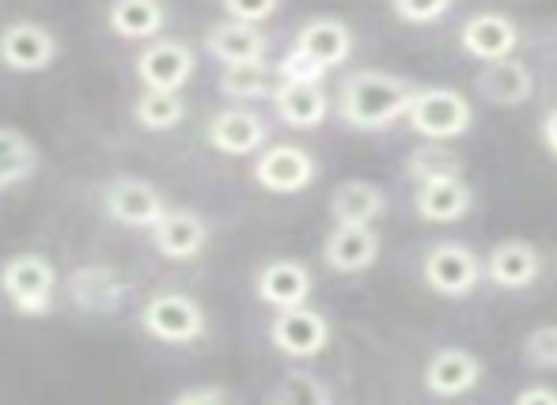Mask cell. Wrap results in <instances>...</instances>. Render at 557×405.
<instances>
[{
	"mask_svg": "<svg viewBox=\"0 0 557 405\" xmlns=\"http://www.w3.org/2000/svg\"><path fill=\"white\" fill-rule=\"evenodd\" d=\"M418 84H410L406 76L380 73V68H357L345 73V80L337 84V118L349 129L360 134H375V129L395 126L398 118H406Z\"/></svg>",
	"mask_w": 557,
	"mask_h": 405,
	"instance_id": "cell-1",
	"label": "cell"
},
{
	"mask_svg": "<svg viewBox=\"0 0 557 405\" xmlns=\"http://www.w3.org/2000/svg\"><path fill=\"white\" fill-rule=\"evenodd\" d=\"M0 288L15 315L46 318L58 300V269L42 254H15L0 266Z\"/></svg>",
	"mask_w": 557,
	"mask_h": 405,
	"instance_id": "cell-2",
	"label": "cell"
},
{
	"mask_svg": "<svg viewBox=\"0 0 557 405\" xmlns=\"http://www.w3.org/2000/svg\"><path fill=\"white\" fill-rule=\"evenodd\" d=\"M406 126L425 140H459L474 126V106L455 88H418L406 106Z\"/></svg>",
	"mask_w": 557,
	"mask_h": 405,
	"instance_id": "cell-3",
	"label": "cell"
},
{
	"mask_svg": "<svg viewBox=\"0 0 557 405\" xmlns=\"http://www.w3.org/2000/svg\"><path fill=\"white\" fill-rule=\"evenodd\" d=\"M140 330L152 341L163 345H194L198 338H206L209 318L194 295L186 292H156L152 300H145L140 307Z\"/></svg>",
	"mask_w": 557,
	"mask_h": 405,
	"instance_id": "cell-4",
	"label": "cell"
},
{
	"mask_svg": "<svg viewBox=\"0 0 557 405\" xmlns=\"http://www.w3.org/2000/svg\"><path fill=\"white\" fill-rule=\"evenodd\" d=\"M421 277L444 300H462L482 284V258L467 243H433L421 258Z\"/></svg>",
	"mask_w": 557,
	"mask_h": 405,
	"instance_id": "cell-5",
	"label": "cell"
},
{
	"mask_svg": "<svg viewBox=\"0 0 557 405\" xmlns=\"http://www.w3.org/2000/svg\"><path fill=\"white\" fill-rule=\"evenodd\" d=\"M65 295L84 315H117L129 300V277L107 262H88L65 277Z\"/></svg>",
	"mask_w": 557,
	"mask_h": 405,
	"instance_id": "cell-6",
	"label": "cell"
},
{
	"mask_svg": "<svg viewBox=\"0 0 557 405\" xmlns=\"http://www.w3.org/2000/svg\"><path fill=\"white\" fill-rule=\"evenodd\" d=\"M270 341L281 356L311 360V356L326 353V345H331V322H326L323 311L308 307V303L281 307L270 322Z\"/></svg>",
	"mask_w": 557,
	"mask_h": 405,
	"instance_id": "cell-7",
	"label": "cell"
},
{
	"mask_svg": "<svg viewBox=\"0 0 557 405\" xmlns=\"http://www.w3.org/2000/svg\"><path fill=\"white\" fill-rule=\"evenodd\" d=\"M99 205H103V213L111 216L114 224H122V228L148 231L163 216L168 201H163V193L156 190L148 178L117 175L99 190Z\"/></svg>",
	"mask_w": 557,
	"mask_h": 405,
	"instance_id": "cell-8",
	"label": "cell"
},
{
	"mask_svg": "<svg viewBox=\"0 0 557 405\" xmlns=\"http://www.w3.org/2000/svg\"><path fill=\"white\" fill-rule=\"evenodd\" d=\"M315 155L300 144H265L255 152V182L265 193H300L315 182Z\"/></svg>",
	"mask_w": 557,
	"mask_h": 405,
	"instance_id": "cell-9",
	"label": "cell"
},
{
	"mask_svg": "<svg viewBox=\"0 0 557 405\" xmlns=\"http://www.w3.org/2000/svg\"><path fill=\"white\" fill-rule=\"evenodd\" d=\"M198 58L183 38H148V46L137 58V76L148 91H183L190 84Z\"/></svg>",
	"mask_w": 557,
	"mask_h": 405,
	"instance_id": "cell-10",
	"label": "cell"
},
{
	"mask_svg": "<svg viewBox=\"0 0 557 405\" xmlns=\"http://www.w3.org/2000/svg\"><path fill=\"white\" fill-rule=\"evenodd\" d=\"M58 61V38L35 20H15L0 30V65L12 73H42Z\"/></svg>",
	"mask_w": 557,
	"mask_h": 405,
	"instance_id": "cell-11",
	"label": "cell"
},
{
	"mask_svg": "<svg viewBox=\"0 0 557 405\" xmlns=\"http://www.w3.org/2000/svg\"><path fill=\"white\" fill-rule=\"evenodd\" d=\"M206 140L221 155H255L258 148L270 144V126L250 106H227V111L209 118Z\"/></svg>",
	"mask_w": 557,
	"mask_h": 405,
	"instance_id": "cell-12",
	"label": "cell"
},
{
	"mask_svg": "<svg viewBox=\"0 0 557 405\" xmlns=\"http://www.w3.org/2000/svg\"><path fill=\"white\" fill-rule=\"evenodd\" d=\"M148 231L168 262H190L209 246V224L194 208H163V216Z\"/></svg>",
	"mask_w": 557,
	"mask_h": 405,
	"instance_id": "cell-13",
	"label": "cell"
},
{
	"mask_svg": "<svg viewBox=\"0 0 557 405\" xmlns=\"http://www.w3.org/2000/svg\"><path fill=\"white\" fill-rule=\"evenodd\" d=\"M459 42H462V53H467V58H474L485 65V61L512 58L516 46H520V27H516V20L505 12H478L462 23Z\"/></svg>",
	"mask_w": 557,
	"mask_h": 405,
	"instance_id": "cell-14",
	"label": "cell"
},
{
	"mask_svg": "<svg viewBox=\"0 0 557 405\" xmlns=\"http://www.w3.org/2000/svg\"><path fill=\"white\" fill-rule=\"evenodd\" d=\"M539 273H543V254L528 239H500L482 262V277H490L493 284L508 288V292L531 288L539 280Z\"/></svg>",
	"mask_w": 557,
	"mask_h": 405,
	"instance_id": "cell-15",
	"label": "cell"
},
{
	"mask_svg": "<svg viewBox=\"0 0 557 405\" xmlns=\"http://www.w3.org/2000/svg\"><path fill=\"white\" fill-rule=\"evenodd\" d=\"M474 208V186L462 175H441L418 182L413 193V213L425 224H455Z\"/></svg>",
	"mask_w": 557,
	"mask_h": 405,
	"instance_id": "cell-16",
	"label": "cell"
},
{
	"mask_svg": "<svg viewBox=\"0 0 557 405\" xmlns=\"http://www.w3.org/2000/svg\"><path fill=\"white\" fill-rule=\"evenodd\" d=\"M421 379H425V391L433 398H462V394H470L482 383V360L474 353H467V349L447 345L429 356Z\"/></svg>",
	"mask_w": 557,
	"mask_h": 405,
	"instance_id": "cell-17",
	"label": "cell"
},
{
	"mask_svg": "<svg viewBox=\"0 0 557 405\" xmlns=\"http://www.w3.org/2000/svg\"><path fill=\"white\" fill-rule=\"evenodd\" d=\"M323 262L334 273H364L380 262V236L372 224H334V231L323 243Z\"/></svg>",
	"mask_w": 557,
	"mask_h": 405,
	"instance_id": "cell-18",
	"label": "cell"
},
{
	"mask_svg": "<svg viewBox=\"0 0 557 405\" xmlns=\"http://www.w3.org/2000/svg\"><path fill=\"white\" fill-rule=\"evenodd\" d=\"M311 288H315V277L296 258H273L255 273V295L262 303H270L273 311L308 303Z\"/></svg>",
	"mask_w": 557,
	"mask_h": 405,
	"instance_id": "cell-19",
	"label": "cell"
},
{
	"mask_svg": "<svg viewBox=\"0 0 557 405\" xmlns=\"http://www.w3.org/2000/svg\"><path fill=\"white\" fill-rule=\"evenodd\" d=\"M474 91L493 106H523L535 96V73L516 58L485 61V68L474 80Z\"/></svg>",
	"mask_w": 557,
	"mask_h": 405,
	"instance_id": "cell-20",
	"label": "cell"
},
{
	"mask_svg": "<svg viewBox=\"0 0 557 405\" xmlns=\"http://www.w3.org/2000/svg\"><path fill=\"white\" fill-rule=\"evenodd\" d=\"M270 103L277 111V118L293 129H315L331 114V96L323 91V84H285L277 80L270 91Z\"/></svg>",
	"mask_w": 557,
	"mask_h": 405,
	"instance_id": "cell-21",
	"label": "cell"
},
{
	"mask_svg": "<svg viewBox=\"0 0 557 405\" xmlns=\"http://www.w3.org/2000/svg\"><path fill=\"white\" fill-rule=\"evenodd\" d=\"M206 50L209 58H216L221 65H239V61H265L270 50V38L258 23H239V20H224L213 23L206 30Z\"/></svg>",
	"mask_w": 557,
	"mask_h": 405,
	"instance_id": "cell-22",
	"label": "cell"
},
{
	"mask_svg": "<svg viewBox=\"0 0 557 405\" xmlns=\"http://www.w3.org/2000/svg\"><path fill=\"white\" fill-rule=\"evenodd\" d=\"M293 46L308 53V58H315L323 68H342L352 53V30L349 23L334 20V15H319V20H308L296 30Z\"/></svg>",
	"mask_w": 557,
	"mask_h": 405,
	"instance_id": "cell-23",
	"label": "cell"
},
{
	"mask_svg": "<svg viewBox=\"0 0 557 405\" xmlns=\"http://www.w3.org/2000/svg\"><path fill=\"white\" fill-rule=\"evenodd\" d=\"M387 213V193L368 178H349L331 193L334 224H375Z\"/></svg>",
	"mask_w": 557,
	"mask_h": 405,
	"instance_id": "cell-24",
	"label": "cell"
},
{
	"mask_svg": "<svg viewBox=\"0 0 557 405\" xmlns=\"http://www.w3.org/2000/svg\"><path fill=\"white\" fill-rule=\"evenodd\" d=\"M107 23H111V30L117 38H125V42H148L168 23V8L160 0H111Z\"/></svg>",
	"mask_w": 557,
	"mask_h": 405,
	"instance_id": "cell-25",
	"label": "cell"
},
{
	"mask_svg": "<svg viewBox=\"0 0 557 405\" xmlns=\"http://www.w3.org/2000/svg\"><path fill=\"white\" fill-rule=\"evenodd\" d=\"M133 118H137L140 129L148 134H168V129H178L186 118V99L183 91H140L137 103H133Z\"/></svg>",
	"mask_w": 557,
	"mask_h": 405,
	"instance_id": "cell-26",
	"label": "cell"
},
{
	"mask_svg": "<svg viewBox=\"0 0 557 405\" xmlns=\"http://www.w3.org/2000/svg\"><path fill=\"white\" fill-rule=\"evenodd\" d=\"M35 170H38L35 140L12 126H0V190L27 182Z\"/></svg>",
	"mask_w": 557,
	"mask_h": 405,
	"instance_id": "cell-27",
	"label": "cell"
},
{
	"mask_svg": "<svg viewBox=\"0 0 557 405\" xmlns=\"http://www.w3.org/2000/svg\"><path fill=\"white\" fill-rule=\"evenodd\" d=\"M273 91V68L265 61H239V65H224L221 73V96L232 103H255V99H270Z\"/></svg>",
	"mask_w": 557,
	"mask_h": 405,
	"instance_id": "cell-28",
	"label": "cell"
},
{
	"mask_svg": "<svg viewBox=\"0 0 557 405\" xmlns=\"http://www.w3.org/2000/svg\"><path fill=\"white\" fill-rule=\"evenodd\" d=\"M441 175H462V160L459 152L447 148V140H425L406 155V178L413 182H425V178H441Z\"/></svg>",
	"mask_w": 557,
	"mask_h": 405,
	"instance_id": "cell-29",
	"label": "cell"
},
{
	"mask_svg": "<svg viewBox=\"0 0 557 405\" xmlns=\"http://www.w3.org/2000/svg\"><path fill=\"white\" fill-rule=\"evenodd\" d=\"M270 402L277 405H331L334 391L311 371H288L277 387L270 391Z\"/></svg>",
	"mask_w": 557,
	"mask_h": 405,
	"instance_id": "cell-30",
	"label": "cell"
},
{
	"mask_svg": "<svg viewBox=\"0 0 557 405\" xmlns=\"http://www.w3.org/2000/svg\"><path fill=\"white\" fill-rule=\"evenodd\" d=\"M326 73L331 68H323L315 58H308L304 50H288L285 58L277 61V68H273V80H285V84H323Z\"/></svg>",
	"mask_w": 557,
	"mask_h": 405,
	"instance_id": "cell-31",
	"label": "cell"
},
{
	"mask_svg": "<svg viewBox=\"0 0 557 405\" xmlns=\"http://www.w3.org/2000/svg\"><path fill=\"white\" fill-rule=\"evenodd\" d=\"M523 360L539 371H557V322L539 326L523 338Z\"/></svg>",
	"mask_w": 557,
	"mask_h": 405,
	"instance_id": "cell-32",
	"label": "cell"
},
{
	"mask_svg": "<svg viewBox=\"0 0 557 405\" xmlns=\"http://www.w3.org/2000/svg\"><path fill=\"white\" fill-rule=\"evenodd\" d=\"M395 15L403 23H413V27H429V23L444 20L451 0H391Z\"/></svg>",
	"mask_w": 557,
	"mask_h": 405,
	"instance_id": "cell-33",
	"label": "cell"
},
{
	"mask_svg": "<svg viewBox=\"0 0 557 405\" xmlns=\"http://www.w3.org/2000/svg\"><path fill=\"white\" fill-rule=\"evenodd\" d=\"M221 8L227 12V20L258 23V27H262L265 20H273V15H277L281 0H221Z\"/></svg>",
	"mask_w": 557,
	"mask_h": 405,
	"instance_id": "cell-34",
	"label": "cell"
},
{
	"mask_svg": "<svg viewBox=\"0 0 557 405\" xmlns=\"http://www.w3.org/2000/svg\"><path fill=\"white\" fill-rule=\"evenodd\" d=\"M235 394L227 391V387H186V391H178L175 405H221V402H232Z\"/></svg>",
	"mask_w": 557,
	"mask_h": 405,
	"instance_id": "cell-35",
	"label": "cell"
},
{
	"mask_svg": "<svg viewBox=\"0 0 557 405\" xmlns=\"http://www.w3.org/2000/svg\"><path fill=\"white\" fill-rule=\"evenodd\" d=\"M516 405H557V387H523L516 394Z\"/></svg>",
	"mask_w": 557,
	"mask_h": 405,
	"instance_id": "cell-36",
	"label": "cell"
},
{
	"mask_svg": "<svg viewBox=\"0 0 557 405\" xmlns=\"http://www.w3.org/2000/svg\"><path fill=\"white\" fill-rule=\"evenodd\" d=\"M539 137H543V144H546V152L557 160V106L554 111H546V118H543V129H539Z\"/></svg>",
	"mask_w": 557,
	"mask_h": 405,
	"instance_id": "cell-37",
	"label": "cell"
}]
</instances>
